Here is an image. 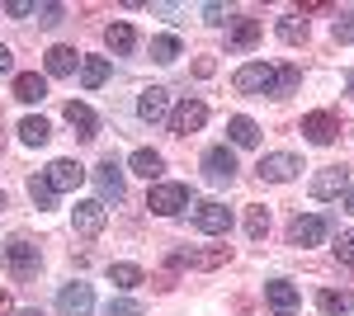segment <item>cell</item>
Returning a JSON list of instances; mask_svg holds the SVG:
<instances>
[{"label": "cell", "mask_w": 354, "mask_h": 316, "mask_svg": "<svg viewBox=\"0 0 354 316\" xmlns=\"http://www.w3.org/2000/svg\"><path fill=\"white\" fill-rule=\"evenodd\" d=\"M128 170H133V175H142V180H161L165 156H161V151H151V147H137L133 156H128Z\"/></svg>", "instance_id": "18"}, {"label": "cell", "mask_w": 354, "mask_h": 316, "mask_svg": "<svg viewBox=\"0 0 354 316\" xmlns=\"http://www.w3.org/2000/svg\"><path fill=\"white\" fill-rule=\"evenodd\" d=\"M104 316H142V302H133V297H118V302H109V307H104Z\"/></svg>", "instance_id": "34"}, {"label": "cell", "mask_w": 354, "mask_h": 316, "mask_svg": "<svg viewBox=\"0 0 354 316\" xmlns=\"http://www.w3.org/2000/svg\"><path fill=\"white\" fill-rule=\"evenodd\" d=\"M265 302H270L274 316H293L302 307V292H298V284H288V279H270V284H265Z\"/></svg>", "instance_id": "10"}, {"label": "cell", "mask_w": 354, "mask_h": 316, "mask_svg": "<svg viewBox=\"0 0 354 316\" xmlns=\"http://www.w3.org/2000/svg\"><path fill=\"white\" fill-rule=\"evenodd\" d=\"M345 85H350V95H354V71H350V80H345Z\"/></svg>", "instance_id": "44"}, {"label": "cell", "mask_w": 354, "mask_h": 316, "mask_svg": "<svg viewBox=\"0 0 354 316\" xmlns=\"http://www.w3.org/2000/svg\"><path fill=\"white\" fill-rule=\"evenodd\" d=\"M227 137H232V147H260V128L250 118H232L227 123Z\"/></svg>", "instance_id": "26"}, {"label": "cell", "mask_w": 354, "mask_h": 316, "mask_svg": "<svg viewBox=\"0 0 354 316\" xmlns=\"http://www.w3.org/2000/svg\"><path fill=\"white\" fill-rule=\"evenodd\" d=\"M298 85H302V71H298V66H274V100H288Z\"/></svg>", "instance_id": "27"}, {"label": "cell", "mask_w": 354, "mask_h": 316, "mask_svg": "<svg viewBox=\"0 0 354 316\" xmlns=\"http://www.w3.org/2000/svg\"><path fill=\"white\" fill-rule=\"evenodd\" d=\"M0 208H5V194H0Z\"/></svg>", "instance_id": "45"}, {"label": "cell", "mask_w": 354, "mask_h": 316, "mask_svg": "<svg viewBox=\"0 0 354 316\" xmlns=\"http://www.w3.org/2000/svg\"><path fill=\"white\" fill-rule=\"evenodd\" d=\"M203 19L208 24H227V5H203Z\"/></svg>", "instance_id": "39"}, {"label": "cell", "mask_w": 354, "mask_h": 316, "mask_svg": "<svg viewBox=\"0 0 354 316\" xmlns=\"http://www.w3.org/2000/svg\"><path fill=\"white\" fill-rule=\"evenodd\" d=\"M260 180H270V185H288L293 175L302 170V160L293 156V151H274V156H260Z\"/></svg>", "instance_id": "13"}, {"label": "cell", "mask_w": 354, "mask_h": 316, "mask_svg": "<svg viewBox=\"0 0 354 316\" xmlns=\"http://www.w3.org/2000/svg\"><path fill=\"white\" fill-rule=\"evenodd\" d=\"M104 222H109V208H104L100 198H85V203L71 208V227H76V236H100Z\"/></svg>", "instance_id": "9"}, {"label": "cell", "mask_w": 354, "mask_h": 316, "mask_svg": "<svg viewBox=\"0 0 354 316\" xmlns=\"http://www.w3.org/2000/svg\"><path fill=\"white\" fill-rule=\"evenodd\" d=\"M66 123L76 128V137H81V142H90V137L100 132V118H95V109H90V104H76V100L66 104Z\"/></svg>", "instance_id": "21"}, {"label": "cell", "mask_w": 354, "mask_h": 316, "mask_svg": "<svg viewBox=\"0 0 354 316\" xmlns=\"http://www.w3.org/2000/svg\"><path fill=\"white\" fill-rule=\"evenodd\" d=\"M5 260H10V274L24 284V279H38V269H43V255H38V245L28 236H15L5 245Z\"/></svg>", "instance_id": "3"}, {"label": "cell", "mask_w": 354, "mask_h": 316, "mask_svg": "<svg viewBox=\"0 0 354 316\" xmlns=\"http://www.w3.org/2000/svg\"><path fill=\"white\" fill-rule=\"evenodd\" d=\"M335 260H340V264H350V269H354V232H345V236L335 241Z\"/></svg>", "instance_id": "35"}, {"label": "cell", "mask_w": 354, "mask_h": 316, "mask_svg": "<svg viewBox=\"0 0 354 316\" xmlns=\"http://www.w3.org/2000/svg\"><path fill=\"white\" fill-rule=\"evenodd\" d=\"M203 175H208L213 185H232V180H236V151H232V147H208V151H203Z\"/></svg>", "instance_id": "12"}, {"label": "cell", "mask_w": 354, "mask_h": 316, "mask_svg": "<svg viewBox=\"0 0 354 316\" xmlns=\"http://www.w3.org/2000/svg\"><path fill=\"white\" fill-rule=\"evenodd\" d=\"M302 137H307L312 147H330V142L340 137V118L326 113V109H317V113H307V118H302Z\"/></svg>", "instance_id": "11"}, {"label": "cell", "mask_w": 354, "mask_h": 316, "mask_svg": "<svg viewBox=\"0 0 354 316\" xmlns=\"http://www.w3.org/2000/svg\"><path fill=\"white\" fill-rule=\"evenodd\" d=\"M85 175H90V170H81L76 160H53V165L43 170V180L53 185V194H71V189H81Z\"/></svg>", "instance_id": "14"}, {"label": "cell", "mask_w": 354, "mask_h": 316, "mask_svg": "<svg viewBox=\"0 0 354 316\" xmlns=\"http://www.w3.org/2000/svg\"><path fill=\"white\" fill-rule=\"evenodd\" d=\"M62 19H66V10H62V5H43V10H38V24H43V28H57Z\"/></svg>", "instance_id": "36"}, {"label": "cell", "mask_w": 354, "mask_h": 316, "mask_svg": "<svg viewBox=\"0 0 354 316\" xmlns=\"http://www.w3.org/2000/svg\"><path fill=\"white\" fill-rule=\"evenodd\" d=\"M180 53H185V43H180L175 33H156V38H151V62L170 66V62H180Z\"/></svg>", "instance_id": "24"}, {"label": "cell", "mask_w": 354, "mask_h": 316, "mask_svg": "<svg viewBox=\"0 0 354 316\" xmlns=\"http://www.w3.org/2000/svg\"><path fill=\"white\" fill-rule=\"evenodd\" d=\"M48 137H53L48 118H24V123H19V142H24V147H43Z\"/></svg>", "instance_id": "28"}, {"label": "cell", "mask_w": 354, "mask_h": 316, "mask_svg": "<svg viewBox=\"0 0 354 316\" xmlns=\"http://www.w3.org/2000/svg\"><path fill=\"white\" fill-rule=\"evenodd\" d=\"M15 100H24V104L48 100V76H38V71H19V76H15Z\"/></svg>", "instance_id": "20"}, {"label": "cell", "mask_w": 354, "mask_h": 316, "mask_svg": "<svg viewBox=\"0 0 354 316\" xmlns=\"http://www.w3.org/2000/svg\"><path fill=\"white\" fill-rule=\"evenodd\" d=\"M147 208L156 212V217H175V212L194 208V189H189V185H151V194H147Z\"/></svg>", "instance_id": "2"}, {"label": "cell", "mask_w": 354, "mask_h": 316, "mask_svg": "<svg viewBox=\"0 0 354 316\" xmlns=\"http://www.w3.org/2000/svg\"><path fill=\"white\" fill-rule=\"evenodd\" d=\"M104 43H109L113 57H128V53L137 48V28L128 24V19H113V24L104 28Z\"/></svg>", "instance_id": "19"}, {"label": "cell", "mask_w": 354, "mask_h": 316, "mask_svg": "<svg viewBox=\"0 0 354 316\" xmlns=\"http://www.w3.org/2000/svg\"><path fill=\"white\" fill-rule=\"evenodd\" d=\"M232 85H236V95H274V66L270 62H245L232 76Z\"/></svg>", "instance_id": "6"}, {"label": "cell", "mask_w": 354, "mask_h": 316, "mask_svg": "<svg viewBox=\"0 0 354 316\" xmlns=\"http://www.w3.org/2000/svg\"><path fill=\"white\" fill-rule=\"evenodd\" d=\"M10 71H15V53L0 43V76H10Z\"/></svg>", "instance_id": "40"}, {"label": "cell", "mask_w": 354, "mask_h": 316, "mask_svg": "<svg viewBox=\"0 0 354 316\" xmlns=\"http://www.w3.org/2000/svg\"><path fill=\"white\" fill-rule=\"evenodd\" d=\"M345 189H350V170L330 165V170H322V175L312 180V198H340Z\"/></svg>", "instance_id": "17"}, {"label": "cell", "mask_w": 354, "mask_h": 316, "mask_svg": "<svg viewBox=\"0 0 354 316\" xmlns=\"http://www.w3.org/2000/svg\"><path fill=\"white\" fill-rule=\"evenodd\" d=\"M330 227H335L330 212H302V217H293V227H288V245L312 250V245H322L330 236Z\"/></svg>", "instance_id": "1"}, {"label": "cell", "mask_w": 354, "mask_h": 316, "mask_svg": "<svg viewBox=\"0 0 354 316\" xmlns=\"http://www.w3.org/2000/svg\"><path fill=\"white\" fill-rule=\"evenodd\" d=\"M227 260V245L222 250H213V255H198V250H175L170 255V269H185V264H222Z\"/></svg>", "instance_id": "29"}, {"label": "cell", "mask_w": 354, "mask_h": 316, "mask_svg": "<svg viewBox=\"0 0 354 316\" xmlns=\"http://www.w3.org/2000/svg\"><path fill=\"white\" fill-rule=\"evenodd\" d=\"M245 236L250 241L270 236V208H250V217H245Z\"/></svg>", "instance_id": "32"}, {"label": "cell", "mask_w": 354, "mask_h": 316, "mask_svg": "<svg viewBox=\"0 0 354 316\" xmlns=\"http://www.w3.org/2000/svg\"><path fill=\"white\" fill-rule=\"evenodd\" d=\"M345 212H354V189H345Z\"/></svg>", "instance_id": "42"}, {"label": "cell", "mask_w": 354, "mask_h": 316, "mask_svg": "<svg viewBox=\"0 0 354 316\" xmlns=\"http://www.w3.org/2000/svg\"><path fill=\"white\" fill-rule=\"evenodd\" d=\"M109 57H81V85L85 90H100L104 80H109Z\"/></svg>", "instance_id": "23"}, {"label": "cell", "mask_w": 354, "mask_h": 316, "mask_svg": "<svg viewBox=\"0 0 354 316\" xmlns=\"http://www.w3.org/2000/svg\"><path fill=\"white\" fill-rule=\"evenodd\" d=\"M137 113H142L147 123L170 118V90H165V85H147V90L137 95Z\"/></svg>", "instance_id": "15"}, {"label": "cell", "mask_w": 354, "mask_h": 316, "mask_svg": "<svg viewBox=\"0 0 354 316\" xmlns=\"http://www.w3.org/2000/svg\"><path fill=\"white\" fill-rule=\"evenodd\" d=\"M208 123V104L203 100H180V104L170 109V118H165V128L175 132V137H189Z\"/></svg>", "instance_id": "5"}, {"label": "cell", "mask_w": 354, "mask_h": 316, "mask_svg": "<svg viewBox=\"0 0 354 316\" xmlns=\"http://www.w3.org/2000/svg\"><path fill=\"white\" fill-rule=\"evenodd\" d=\"M90 180L100 189V203H123V165L113 156H104L95 170H90Z\"/></svg>", "instance_id": "7"}, {"label": "cell", "mask_w": 354, "mask_h": 316, "mask_svg": "<svg viewBox=\"0 0 354 316\" xmlns=\"http://www.w3.org/2000/svg\"><path fill=\"white\" fill-rule=\"evenodd\" d=\"M28 198H33V203H38V208H53V185H48V180H43V175H33V180H28Z\"/></svg>", "instance_id": "33"}, {"label": "cell", "mask_w": 354, "mask_h": 316, "mask_svg": "<svg viewBox=\"0 0 354 316\" xmlns=\"http://www.w3.org/2000/svg\"><path fill=\"white\" fill-rule=\"evenodd\" d=\"M279 38L283 43H307V19L302 15H283L279 19Z\"/></svg>", "instance_id": "30"}, {"label": "cell", "mask_w": 354, "mask_h": 316, "mask_svg": "<svg viewBox=\"0 0 354 316\" xmlns=\"http://www.w3.org/2000/svg\"><path fill=\"white\" fill-rule=\"evenodd\" d=\"M15 316H43V312H38V307H24V312H15Z\"/></svg>", "instance_id": "43"}, {"label": "cell", "mask_w": 354, "mask_h": 316, "mask_svg": "<svg viewBox=\"0 0 354 316\" xmlns=\"http://www.w3.org/2000/svg\"><path fill=\"white\" fill-rule=\"evenodd\" d=\"M317 307L326 316H354V292H335V288H326L322 297H317Z\"/></svg>", "instance_id": "25"}, {"label": "cell", "mask_w": 354, "mask_h": 316, "mask_svg": "<svg viewBox=\"0 0 354 316\" xmlns=\"http://www.w3.org/2000/svg\"><path fill=\"white\" fill-rule=\"evenodd\" d=\"M260 33H265L260 19H232V28H227V53H250L260 43Z\"/></svg>", "instance_id": "16"}, {"label": "cell", "mask_w": 354, "mask_h": 316, "mask_svg": "<svg viewBox=\"0 0 354 316\" xmlns=\"http://www.w3.org/2000/svg\"><path fill=\"white\" fill-rule=\"evenodd\" d=\"M15 312V302H10V292H0V316H10Z\"/></svg>", "instance_id": "41"}, {"label": "cell", "mask_w": 354, "mask_h": 316, "mask_svg": "<svg viewBox=\"0 0 354 316\" xmlns=\"http://www.w3.org/2000/svg\"><path fill=\"white\" fill-rule=\"evenodd\" d=\"M5 15H10V19H28V15H38V5H28V0H5Z\"/></svg>", "instance_id": "37"}, {"label": "cell", "mask_w": 354, "mask_h": 316, "mask_svg": "<svg viewBox=\"0 0 354 316\" xmlns=\"http://www.w3.org/2000/svg\"><path fill=\"white\" fill-rule=\"evenodd\" d=\"M76 66H81V53L76 48H62V43L48 48V76H71Z\"/></svg>", "instance_id": "22"}, {"label": "cell", "mask_w": 354, "mask_h": 316, "mask_svg": "<svg viewBox=\"0 0 354 316\" xmlns=\"http://www.w3.org/2000/svg\"><path fill=\"white\" fill-rule=\"evenodd\" d=\"M232 208L227 203H218V198H203V203H194V227L203 232V236H227L232 232Z\"/></svg>", "instance_id": "4"}, {"label": "cell", "mask_w": 354, "mask_h": 316, "mask_svg": "<svg viewBox=\"0 0 354 316\" xmlns=\"http://www.w3.org/2000/svg\"><path fill=\"white\" fill-rule=\"evenodd\" d=\"M57 312L62 316H90L95 312V288L90 284H62V292H57Z\"/></svg>", "instance_id": "8"}, {"label": "cell", "mask_w": 354, "mask_h": 316, "mask_svg": "<svg viewBox=\"0 0 354 316\" xmlns=\"http://www.w3.org/2000/svg\"><path fill=\"white\" fill-rule=\"evenodd\" d=\"M330 33H335V43H354V19H345V15H340V19L330 24Z\"/></svg>", "instance_id": "38"}, {"label": "cell", "mask_w": 354, "mask_h": 316, "mask_svg": "<svg viewBox=\"0 0 354 316\" xmlns=\"http://www.w3.org/2000/svg\"><path fill=\"white\" fill-rule=\"evenodd\" d=\"M109 284L113 288H137L142 284V269L137 264H109Z\"/></svg>", "instance_id": "31"}]
</instances>
